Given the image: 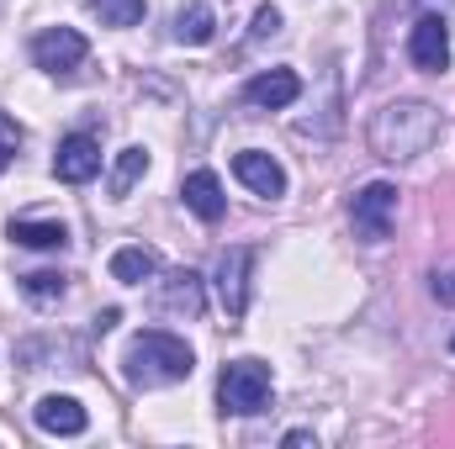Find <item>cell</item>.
<instances>
[{
    "label": "cell",
    "instance_id": "cell-1",
    "mask_svg": "<svg viewBox=\"0 0 455 449\" xmlns=\"http://www.w3.org/2000/svg\"><path fill=\"white\" fill-rule=\"evenodd\" d=\"M435 138H440V112L429 101H392L371 116V148L392 164L419 159Z\"/></svg>",
    "mask_w": 455,
    "mask_h": 449
},
{
    "label": "cell",
    "instance_id": "cell-2",
    "mask_svg": "<svg viewBox=\"0 0 455 449\" xmlns=\"http://www.w3.org/2000/svg\"><path fill=\"white\" fill-rule=\"evenodd\" d=\"M122 370H127V386L154 391V386H175V381H186V375L196 370V354H191L186 338L164 334V328H148V334H138L132 343H127Z\"/></svg>",
    "mask_w": 455,
    "mask_h": 449
},
{
    "label": "cell",
    "instance_id": "cell-3",
    "mask_svg": "<svg viewBox=\"0 0 455 449\" xmlns=\"http://www.w3.org/2000/svg\"><path fill=\"white\" fill-rule=\"evenodd\" d=\"M270 391H275V381H270V365H259V359H233L218 375V407L238 413V418L259 413L270 402Z\"/></svg>",
    "mask_w": 455,
    "mask_h": 449
},
{
    "label": "cell",
    "instance_id": "cell-4",
    "mask_svg": "<svg viewBox=\"0 0 455 449\" xmlns=\"http://www.w3.org/2000/svg\"><path fill=\"white\" fill-rule=\"evenodd\" d=\"M392 217H397V185H392V180H371V185L355 191L349 223H355V232H360L365 243H381V238L392 232Z\"/></svg>",
    "mask_w": 455,
    "mask_h": 449
},
{
    "label": "cell",
    "instance_id": "cell-5",
    "mask_svg": "<svg viewBox=\"0 0 455 449\" xmlns=\"http://www.w3.org/2000/svg\"><path fill=\"white\" fill-rule=\"evenodd\" d=\"M85 53H91V43L75 27H48V32L32 37V64L48 69V75H75L85 64Z\"/></svg>",
    "mask_w": 455,
    "mask_h": 449
},
{
    "label": "cell",
    "instance_id": "cell-6",
    "mask_svg": "<svg viewBox=\"0 0 455 449\" xmlns=\"http://www.w3.org/2000/svg\"><path fill=\"white\" fill-rule=\"evenodd\" d=\"M249 270H254V248H228L218 259V302H223L228 323H238L249 307Z\"/></svg>",
    "mask_w": 455,
    "mask_h": 449
},
{
    "label": "cell",
    "instance_id": "cell-7",
    "mask_svg": "<svg viewBox=\"0 0 455 449\" xmlns=\"http://www.w3.org/2000/svg\"><path fill=\"white\" fill-rule=\"evenodd\" d=\"M408 59H413L424 75H445V69H451V27H445L440 16L413 21V32H408Z\"/></svg>",
    "mask_w": 455,
    "mask_h": 449
},
{
    "label": "cell",
    "instance_id": "cell-8",
    "mask_svg": "<svg viewBox=\"0 0 455 449\" xmlns=\"http://www.w3.org/2000/svg\"><path fill=\"white\" fill-rule=\"evenodd\" d=\"M53 175H59L64 185L96 180V175H101V143H96L91 132H69V138L59 143V154H53Z\"/></svg>",
    "mask_w": 455,
    "mask_h": 449
},
{
    "label": "cell",
    "instance_id": "cell-9",
    "mask_svg": "<svg viewBox=\"0 0 455 449\" xmlns=\"http://www.w3.org/2000/svg\"><path fill=\"white\" fill-rule=\"evenodd\" d=\"M233 175H238L254 196H265V201H281V196H286V169H281L270 154H259V148L233 154Z\"/></svg>",
    "mask_w": 455,
    "mask_h": 449
},
{
    "label": "cell",
    "instance_id": "cell-10",
    "mask_svg": "<svg viewBox=\"0 0 455 449\" xmlns=\"http://www.w3.org/2000/svg\"><path fill=\"white\" fill-rule=\"evenodd\" d=\"M297 96H302V80H297L291 69H265V75H254V80L243 85V101L259 106V112H281V106H291Z\"/></svg>",
    "mask_w": 455,
    "mask_h": 449
},
{
    "label": "cell",
    "instance_id": "cell-11",
    "mask_svg": "<svg viewBox=\"0 0 455 449\" xmlns=\"http://www.w3.org/2000/svg\"><path fill=\"white\" fill-rule=\"evenodd\" d=\"M180 201L202 217V223H218L228 212V196H223V180L212 175V169H191L186 180H180Z\"/></svg>",
    "mask_w": 455,
    "mask_h": 449
},
{
    "label": "cell",
    "instance_id": "cell-12",
    "mask_svg": "<svg viewBox=\"0 0 455 449\" xmlns=\"http://www.w3.org/2000/svg\"><path fill=\"white\" fill-rule=\"evenodd\" d=\"M32 423L43 429V434H59V439H75V434H85V407L75 402V397H43L37 407H32Z\"/></svg>",
    "mask_w": 455,
    "mask_h": 449
},
{
    "label": "cell",
    "instance_id": "cell-13",
    "mask_svg": "<svg viewBox=\"0 0 455 449\" xmlns=\"http://www.w3.org/2000/svg\"><path fill=\"white\" fill-rule=\"evenodd\" d=\"M159 312H180V318H202V275L196 270H175L164 296H159Z\"/></svg>",
    "mask_w": 455,
    "mask_h": 449
},
{
    "label": "cell",
    "instance_id": "cell-14",
    "mask_svg": "<svg viewBox=\"0 0 455 449\" xmlns=\"http://www.w3.org/2000/svg\"><path fill=\"white\" fill-rule=\"evenodd\" d=\"M154 275H159V254H154V248L127 243V248L112 254V280H122V286H143V280H154Z\"/></svg>",
    "mask_w": 455,
    "mask_h": 449
},
{
    "label": "cell",
    "instance_id": "cell-15",
    "mask_svg": "<svg viewBox=\"0 0 455 449\" xmlns=\"http://www.w3.org/2000/svg\"><path fill=\"white\" fill-rule=\"evenodd\" d=\"M212 32H218V21H212V5L191 0V5H180V11H175V43H186V48H202V43H212Z\"/></svg>",
    "mask_w": 455,
    "mask_h": 449
},
{
    "label": "cell",
    "instance_id": "cell-16",
    "mask_svg": "<svg viewBox=\"0 0 455 449\" xmlns=\"http://www.w3.org/2000/svg\"><path fill=\"white\" fill-rule=\"evenodd\" d=\"M143 175H148V148H143V143L122 148V154H116V164H112V180H107V185H112V201H122Z\"/></svg>",
    "mask_w": 455,
    "mask_h": 449
},
{
    "label": "cell",
    "instance_id": "cell-17",
    "mask_svg": "<svg viewBox=\"0 0 455 449\" xmlns=\"http://www.w3.org/2000/svg\"><path fill=\"white\" fill-rule=\"evenodd\" d=\"M11 243H21V248H64L69 243V227L64 223H11Z\"/></svg>",
    "mask_w": 455,
    "mask_h": 449
},
{
    "label": "cell",
    "instance_id": "cell-18",
    "mask_svg": "<svg viewBox=\"0 0 455 449\" xmlns=\"http://www.w3.org/2000/svg\"><path fill=\"white\" fill-rule=\"evenodd\" d=\"M91 11H96L107 27H138L143 11H148V0H91Z\"/></svg>",
    "mask_w": 455,
    "mask_h": 449
},
{
    "label": "cell",
    "instance_id": "cell-19",
    "mask_svg": "<svg viewBox=\"0 0 455 449\" xmlns=\"http://www.w3.org/2000/svg\"><path fill=\"white\" fill-rule=\"evenodd\" d=\"M21 291H27L32 302H59V296H64V275H53V270H32V275H21Z\"/></svg>",
    "mask_w": 455,
    "mask_h": 449
},
{
    "label": "cell",
    "instance_id": "cell-20",
    "mask_svg": "<svg viewBox=\"0 0 455 449\" xmlns=\"http://www.w3.org/2000/svg\"><path fill=\"white\" fill-rule=\"evenodd\" d=\"M16 148H21V127H16L11 116L0 112V169H5L11 159H16Z\"/></svg>",
    "mask_w": 455,
    "mask_h": 449
},
{
    "label": "cell",
    "instance_id": "cell-21",
    "mask_svg": "<svg viewBox=\"0 0 455 449\" xmlns=\"http://www.w3.org/2000/svg\"><path fill=\"white\" fill-rule=\"evenodd\" d=\"M281 32V11L275 5H259V16H254V37H275Z\"/></svg>",
    "mask_w": 455,
    "mask_h": 449
},
{
    "label": "cell",
    "instance_id": "cell-22",
    "mask_svg": "<svg viewBox=\"0 0 455 449\" xmlns=\"http://www.w3.org/2000/svg\"><path fill=\"white\" fill-rule=\"evenodd\" d=\"M435 296L455 307V264H451V270H435Z\"/></svg>",
    "mask_w": 455,
    "mask_h": 449
},
{
    "label": "cell",
    "instance_id": "cell-23",
    "mask_svg": "<svg viewBox=\"0 0 455 449\" xmlns=\"http://www.w3.org/2000/svg\"><path fill=\"white\" fill-rule=\"evenodd\" d=\"M281 445H286V449H313V434H307V429H291Z\"/></svg>",
    "mask_w": 455,
    "mask_h": 449
},
{
    "label": "cell",
    "instance_id": "cell-24",
    "mask_svg": "<svg viewBox=\"0 0 455 449\" xmlns=\"http://www.w3.org/2000/svg\"><path fill=\"white\" fill-rule=\"evenodd\" d=\"M116 318H122V312H116V307H107V312L96 318V334H107V328H116Z\"/></svg>",
    "mask_w": 455,
    "mask_h": 449
},
{
    "label": "cell",
    "instance_id": "cell-25",
    "mask_svg": "<svg viewBox=\"0 0 455 449\" xmlns=\"http://www.w3.org/2000/svg\"><path fill=\"white\" fill-rule=\"evenodd\" d=\"M451 354H455V334H451Z\"/></svg>",
    "mask_w": 455,
    "mask_h": 449
}]
</instances>
